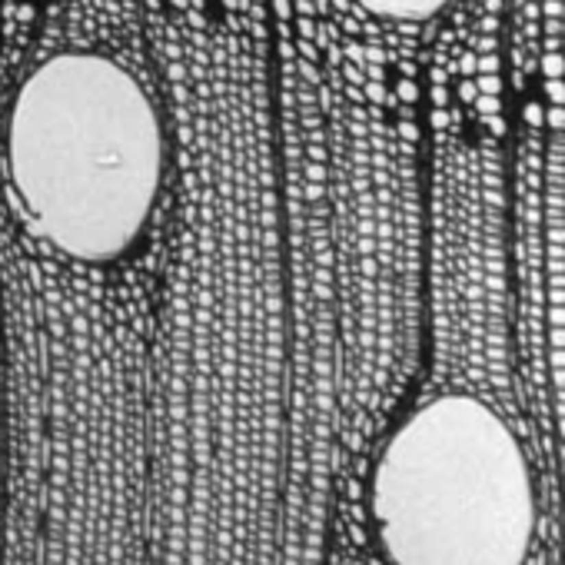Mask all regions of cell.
I'll list each match as a JSON object with an SVG mask.
<instances>
[{
  "mask_svg": "<svg viewBox=\"0 0 565 565\" xmlns=\"http://www.w3.org/2000/svg\"><path fill=\"white\" fill-rule=\"evenodd\" d=\"M7 173L50 250L87 266L123 260L147 237L167 180L160 110L130 67L60 50L14 93Z\"/></svg>",
  "mask_w": 565,
  "mask_h": 565,
  "instance_id": "6da1fadb",
  "label": "cell"
},
{
  "mask_svg": "<svg viewBox=\"0 0 565 565\" xmlns=\"http://www.w3.org/2000/svg\"><path fill=\"white\" fill-rule=\"evenodd\" d=\"M370 509L392 565H522L532 539L529 462L489 402L446 392L392 429Z\"/></svg>",
  "mask_w": 565,
  "mask_h": 565,
  "instance_id": "7a4b0ae2",
  "label": "cell"
},
{
  "mask_svg": "<svg viewBox=\"0 0 565 565\" xmlns=\"http://www.w3.org/2000/svg\"><path fill=\"white\" fill-rule=\"evenodd\" d=\"M363 10H370L383 21H399V23H422L439 17L453 0H356Z\"/></svg>",
  "mask_w": 565,
  "mask_h": 565,
  "instance_id": "3957f363",
  "label": "cell"
}]
</instances>
